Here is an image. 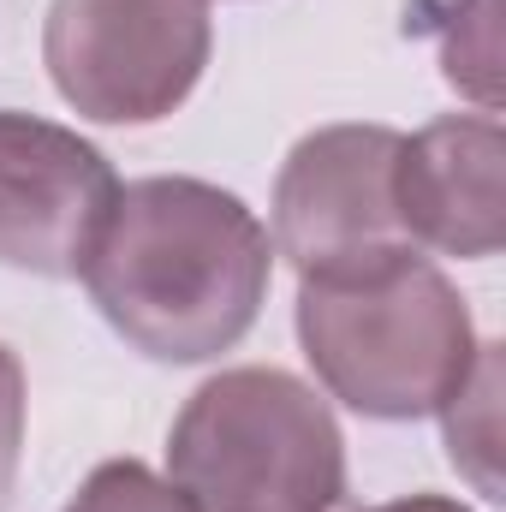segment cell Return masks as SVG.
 <instances>
[{"label":"cell","mask_w":506,"mask_h":512,"mask_svg":"<svg viewBox=\"0 0 506 512\" xmlns=\"http://www.w3.org/2000/svg\"><path fill=\"white\" fill-rule=\"evenodd\" d=\"M274 239L245 197L161 173L120 185V203L84 256L90 304L155 364H209L262 316Z\"/></svg>","instance_id":"obj_1"},{"label":"cell","mask_w":506,"mask_h":512,"mask_svg":"<svg viewBox=\"0 0 506 512\" xmlns=\"http://www.w3.org/2000/svg\"><path fill=\"white\" fill-rule=\"evenodd\" d=\"M298 340L316 382L376 423L441 411L483 346L459 286L417 251L358 274L298 280Z\"/></svg>","instance_id":"obj_2"},{"label":"cell","mask_w":506,"mask_h":512,"mask_svg":"<svg viewBox=\"0 0 506 512\" xmlns=\"http://www.w3.org/2000/svg\"><path fill=\"white\" fill-rule=\"evenodd\" d=\"M167 483L197 512L346 507V435L328 399L286 370H221L167 435Z\"/></svg>","instance_id":"obj_3"},{"label":"cell","mask_w":506,"mask_h":512,"mask_svg":"<svg viewBox=\"0 0 506 512\" xmlns=\"http://www.w3.org/2000/svg\"><path fill=\"white\" fill-rule=\"evenodd\" d=\"M209 0H54L42 60L66 108L96 126L167 120L209 66Z\"/></svg>","instance_id":"obj_4"},{"label":"cell","mask_w":506,"mask_h":512,"mask_svg":"<svg viewBox=\"0 0 506 512\" xmlns=\"http://www.w3.org/2000/svg\"><path fill=\"white\" fill-rule=\"evenodd\" d=\"M399 149L393 126L310 131L274 179V251L298 280L358 274L387 256L417 251L399 215Z\"/></svg>","instance_id":"obj_5"},{"label":"cell","mask_w":506,"mask_h":512,"mask_svg":"<svg viewBox=\"0 0 506 512\" xmlns=\"http://www.w3.org/2000/svg\"><path fill=\"white\" fill-rule=\"evenodd\" d=\"M120 203L108 155L72 126L0 108V268L84 274V256Z\"/></svg>","instance_id":"obj_6"},{"label":"cell","mask_w":506,"mask_h":512,"mask_svg":"<svg viewBox=\"0 0 506 512\" xmlns=\"http://www.w3.org/2000/svg\"><path fill=\"white\" fill-rule=\"evenodd\" d=\"M506 131L495 114L429 120L399 149V215L411 245L441 256H495L506 245Z\"/></svg>","instance_id":"obj_7"},{"label":"cell","mask_w":506,"mask_h":512,"mask_svg":"<svg viewBox=\"0 0 506 512\" xmlns=\"http://www.w3.org/2000/svg\"><path fill=\"white\" fill-rule=\"evenodd\" d=\"M501 346H477V364H471V376L453 387L447 399H441V423H447V453H453V465L495 501L501 495V477H495V453H501Z\"/></svg>","instance_id":"obj_8"},{"label":"cell","mask_w":506,"mask_h":512,"mask_svg":"<svg viewBox=\"0 0 506 512\" xmlns=\"http://www.w3.org/2000/svg\"><path fill=\"white\" fill-rule=\"evenodd\" d=\"M66 512H197V507L167 477H155L143 459H108L78 483Z\"/></svg>","instance_id":"obj_9"},{"label":"cell","mask_w":506,"mask_h":512,"mask_svg":"<svg viewBox=\"0 0 506 512\" xmlns=\"http://www.w3.org/2000/svg\"><path fill=\"white\" fill-rule=\"evenodd\" d=\"M18 459H24V364L18 352L0 346V512L12 507Z\"/></svg>","instance_id":"obj_10"},{"label":"cell","mask_w":506,"mask_h":512,"mask_svg":"<svg viewBox=\"0 0 506 512\" xmlns=\"http://www.w3.org/2000/svg\"><path fill=\"white\" fill-rule=\"evenodd\" d=\"M364 512H471V507L453 501V495H399V501H381V507H364Z\"/></svg>","instance_id":"obj_11"},{"label":"cell","mask_w":506,"mask_h":512,"mask_svg":"<svg viewBox=\"0 0 506 512\" xmlns=\"http://www.w3.org/2000/svg\"><path fill=\"white\" fill-rule=\"evenodd\" d=\"M334 512H346V507H334Z\"/></svg>","instance_id":"obj_12"}]
</instances>
